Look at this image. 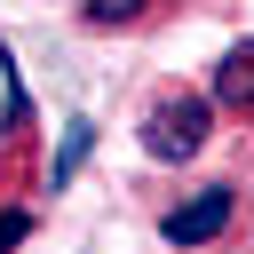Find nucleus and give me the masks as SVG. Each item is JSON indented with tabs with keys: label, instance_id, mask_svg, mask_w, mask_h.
<instances>
[{
	"label": "nucleus",
	"instance_id": "obj_1",
	"mask_svg": "<svg viewBox=\"0 0 254 254\" xmlns=\"http://www.w3.org/2000/svg\"><path fill=\"white\" fill-rule=\"evenodd\" d=\"M206 127H214V95H159V103L143 111V151H151L159 167H183V159L206 143Z\"/></svg>",
	"mask_w": 254,
	"mask_h": 254
},
{
	"label": "nucleus",
	"instance_id": "obj_2",
	"mask_svg": "<svg viewBox=\"0 0 254 254\" xmlns=\"http://www.w3.org/2000/svg\"><path fill=\"white\" fill-rule=\"evenodd\" d=\"M230 214H238V190L230 183H206V190H190V198H175L167 214H159V238L167 246H214L222 230H230Z\"/></svg>",
	"mask_w": 254,
	"mask_h": 254
},
{
	"label": "nucleus",
	"instance_id": "obj_3",
	"mask_svg": "<svg viewBox=\"0 0 254 254\" xmlns=\"http://www.w3.org/2000/svg\"><path fill=\"white\" fill-rule=\"evenodd\" d=\"M214 103L254 111V40H230V48H222V64H214Z\"/></svg>",
	"mask_w": 254,
	"mask_h": 254
},
{
	"label": "nucleus",
	"instance_id": "obj_4",
	"mask_svg": "<svg viewBox=\"0 0 254 254\" xmlns=\"http://www.w3.org/2000/svg\"><path fill=\"white\" fill-rule=\"evenodd\" d=\"M151 0H79V24L87 32H119V24H143Z\"/></svg>",
	"mask_w": 254,
	"mask_h": 254
},
{
	"label": "nucleus",
	"instance_id": "obj_5",
	"mask_svg": "<svg viewBox=\"0 0 254 254\" xmlns=\"http://www.w3.org/2000/svg\"><path fill=\"white\" fill-rule=\"evenodd\" d=\"M87 143H95V127H87V119H71V135H64V151H56V183H71V167L87 159Z\"/></svg>",
	"mask_w": 254,
	"mask_h": 254
},
{
	"label": "nucleus",
	"instance_id": "obj_6",
	"mask_svg": "<svg viewBox=\"0 0 254 254\" xmlns=\"http://www.w3.org/2000/svg\"><path fill=\"white\" fill-rule=\"evenodd\" d=\"M32 230H40V222H32V206H0V254H16Z\"/></svg>",
	"mask_w": 254,
	"mask_h": 254
}]
</instances>
